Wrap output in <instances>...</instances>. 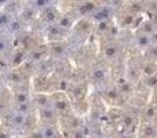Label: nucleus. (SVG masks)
Masks as SVG:
<instances>
[{"instance_id": "obj_11", "label": "nucleus", "mask_w": 157, "mask_h": 138, "mask_svg": "<svg viewBox=\"0 0 157 138\" xmlns=\"http://www.w3.org/2000/svg\"><path fill=\"white\" fill-rule=\"evenodd\" d=\"M13 49H14V36L8 35L4 30L0 32V64L3 61H6V66H8L7 58Z\"/></svg>"}, {"instance_id": "obj_28", "label": "nucleus", "mask_w": 157, "mask_h": 138, "mask_svg": "<svg viewBox=\"0 0 157 138\" xmlns=\"http://www.w3.org/2000/svg\"><path fill=\"white\" fill-rule=\"evenodd\" d=\"M22 7H24V4H22L21 2H19V0H11L10 3H8L7 6H6L4 8H3V10L4 11H7L8 14H10V15H18L19 14V11L22 10Z\"/></svg>"}, {"instance_id": "obj_34", "label": "nucleus", "mask_w": 157, "mask_h": 138, "mask_svg": "<svg viewBox=\"0 0 157 138\" xmlns=\"http://www.w3.org/2000/svg\"><path fill=\"white\" fill-rule=\"evenodd\" d=\"M13 138H14V137H13Z\"/></svg>"}, {"instance_id": "obj_14", "label": "nucleus", "mask_w": 157, "mask_h": 138, "mask_svg": "<svg viewBox=\"0 0 157 138\" xmlns=\"http://www.w3.org/2000/svg\"><path fill=\"white\" fill-rule=\"evenodd\" d=\"M37 112V123L39 124H50V123H58V113L51 105L44 108L36 109Z\"/></svg>"}, {"instance_id": "obj_12", "label": "nucleus", "mask_w": 157, "mask_h": 138, "mask_svg": "<svg viewBox=\"0 0 157 138\" xmlns=\"http://www.w3.org/2000/svg\"><path fill=\"white\" fill-rule=\"evenodd\" d=\"M69 32L55 24H50L44 26V37L47 39V41H55V40H65L68 37Z\"/></svg>"}, {"instance_id": "obj_19", "label": "nucleus", "mask_w": 157, "mask_h": 138, "mask_svg": "<svg viewBox=\"0 0 157 138\" xmlns=\"http://www.w3.org/2000/svg\"><path fill=\"white\" fill-rule=\"evenodd\" d=\"M18 17H19V19L25 24V26H29V25H33L36 21H37L39 11H36L35 8L30 7V6L26 3V4H24L22 10L19 11Z\"/></svg>"}, {"instance_id": "obj_27", "label": "nucleus", "mask_w": 157, "mask_h": 138, "mask_svg": "<svg viewBox=\"0 0 157 138\" xmlns=\"http://www.w3.org/2000/svg\"><path fill=\"white\" fill-rule=\"evenodd\" d=\"M13 109H15V111H18L19 113H24V115L36 113V108H35V105L32 104V101H29V102L13 104Z\"/></svg>"}, {"instance_id": "obj_2", "label": "nucleus", "mask_w": 157, "mask_h": 138, "mask_svg": "<svg viewBox=\"0 0 157 138\" xmlns=\"http://www.w3.org/2000/svg\"><path fill=\"white\" fill-rule=\"evenodd\" d=\"M87 70H88V81L92 86L101 89L110 81V65L105 61H94Z\"/></svg>"}, {"instance_id": "obj_21", "label": "nucleus", "mask_w": 157, "mask_h": 138, "mask_svg": "<svg viewBox=\"0 0 157 138\" xmlns=\"http://www.w3.org/2000/svg\"><path fill=\"white\" fill-rule=\"evenodd\" d=\"M138 138H156V122H139L138 124Z\"/></svg>"}, {"instance_id": "obj_18", "label": "nucleus", "mask_w": 157, "mask_h": 138, "mask_svg": "<svg viewBox=\"0 0 157 138\" xmlns=\"http://www.w3.org/2000/svg\"><path fill=\"white\" fill-rule=\"evenodd\" d=\"M25 61H26V51L19 47H14L7 58V65L8 68H18Z\"/></svg>"}, {"instance_id": "obj_23", "label": "nucleus", "mask_w": 157, "mask_h": 138, "mask_svg": "<svg viewBox=\"0 0 157 138\" xmlns=\"http://www.w3.org/2000/svg\"><path fill=\"white\" fill-rule=\"evenodd\" d=\"M11 93H13V101H14V104L29 102V101H32V94H30V90L29 89L11 90Z\"/></svg>"}, {"instance_id": "obj_9", "label": "nucleus", "mask_w": 157, "mask_h": 138, "mask_svg": "<svg viewBox=\"0 0 157 138\" xmlns=\"http://www.w3.org/2000/svg\"><path fill=\"white\" fill-rule=\"evenodd\" d=\"M59 15H61L59 7L55 4H51L48 7L43 8L41 11H39L37 19L40 21V24L43 26H46V25H50V24H55L58 21V18H59Z\"/></svg>"}, {"instance_id": "obj_4", "label": "nucleus", "mask_w": 157, "mask_h": 138, "mask_svg": "<svg viewBox=\"0 0 157 138\" xmlns=\"http://www.w3.org/2000/svg\"><path fill=\"white\" fill-rule=\"evenodd\" d=\"M116 17V25L120 29H130V28H136L141 21V17L136 15V14L131 13V11L125 10L124 7L119 8L114 14Z\"/></svg>"}, {"instance_id": "obj_16", "label": "nucleus", "mask_w": 157, "mask_h": 138, "mask_svg": "<svg viewBox=\"0 0 157 138\" xmlns=\"http://www.w3.org/2000/svg\"><path fill=\"white\" fill-rule=\"evenodd\" d=\"M157 109L155 102V90L152 91V101H147L146 105L141 109L139 112V122H156Z\"/></svg>"}, {"instance_id": "obj_24", "label": "nucleus", "mask_w": 157, "mask_h": 138, "mask_svg": "<svg viewBox=\"0 0 157 138\" xmlns=\"http://www.w3.org/2000/svg\"><path fill=\"white\" fill-rule=\"evenodd\" d=\"M32 104L35 105L36 109L51 105L48 94H44V93H35V94H32Z\"/></svg>"}, {"instance_id": "obj_7", "label": "nucleus", "mask_w": 157, "mask_h": 138, "mask_svg": "<svg viewBox=\"0 0 157 138\" xmlns=\"http://www.w3.org/2000/svg\"><path fill=\"white\" fill-rule=\"evenodd\" d=\"M92 32H94V22L90 18H87V17H81L73 25L69 35L75 36V37L80 39V40H86V39H88V36Z\"/></svg>"}, {"instance_id": "obj_10", "label": "nucleus", "mask_w": 157, "mask_h": 138, "mask_svg": "<svg viewBox=\"0 0 157 138\" xmlns=\"http://www.w3.org/2000/svg\"><path fill=\"white\" fill-rule=\"evenodd\" d=\"M88 87H90V83H72L69 90L66 91L71 102L87 100L88 98Z\"/></svg>"}, {"instance_id": "obj_8", "label": "nucleus", "mask_w": 157, "mask_h": 138, "mask_svg": "<svg viewBox=\"0 0 157 138\" xmlns=\"http://www.w3.org/2000/svg\"><path fill=\"white\" fill-rule=\"evenodd\" d=\"M101 98L102 101L106 104V105H110V106H114V105H119V101H120V94L119 89L114 86L112 81H109L108 84H105L103 87H101Z\"/></svg>"}, {"instance_id": "obj_17", "label": "nucleus", "mask_w": 157, "mask_h": 138, "mask_svg": "<svg viewBox=\"0 0 157 138\" xmlns=\"http://www.w3.org/2000/svg\"><path fill=\"white\" fill-rule=\"evenodd\" d=\"M81 17L78 15L76 11L73 10H69V11H65V13H61L59 18H58L57 24L59 25L62 29L68 30V32H71V29L73 28V25L76 24L77 19H80Z\"/></svg>"}, {"instance_id": "obj_3", "label": "nucleus", "mask_w": 157, "mask_h": 138, "mask_svg": "<svg viewBox=\"0 0 157 138\" xmlns=\"http://www.w3.org/2000/svg\"><path fill=\"white\" fill-rule=\"evenodd\" d=\"M47 49H48V57L54 61L66 60L71 54V47H69L68 40H55V41H47Z\"/></svg>"}, {"instance_id": "obj_20", "label": "nucleus", "mask_w": 157, "mask_h": 138, "mask_svg": "<svg viewBox=\"0 0 157 138\" xmlns=\"http://www.w3.org/2000/svg\"><path fill=\"white\" fill-rule=\"evenodd\" d=\"M99 4L101 0H80V3L73 11H76L80 17H88Z\"/></svg>"}, {"instance_id": "obj_33", "label": "nucleus", "mask_w": 157, "mask_h": 138, "mask_svg": "<svg viewBox=\"0 0 157 138\" xmlns=\"http://www.w3.org/2000/svg\"><path fill=\"white\" fill-rule=\"evenodd\" d=\"M26 2H30V0H26Z\"/></svg>"}, {"instance_id": "obj_25", "label": "nucleus", "mask_w": 157, "mask_h": 138, "mask_svg": "<svg viewBox=\"0 0 157 138\" xmlns=\"http://www.w3.org/2000/svg\"><path fill=\"white\" fill-rule=\"evenodd\" d=\"M139 68H141V75L144 76V77H147V76L156 75V72H157L156 62H152V61H145V60H142L141 64H139Z\"/></svg>"}, {"instance_id": "obj_29", "label": "nucleus", "mask_w": 157, "mask_h": 138, "mask_svg": "<svg viewBox=\"0 0 157 138\" xmlns=\"http://www.w3.org/2000/svg\"><path fill=\"white\" fill-rule=\"evenodd\" d=\"M55 2L57 0H30V2H28V4L35 8L36 11H41L43 8L48 7V6L55 4Z\"/></svg>"}, {"instance_id": "obj_26", "label": "nucleus", "mask_w": 157, "mask_h": 138, "mask_svg": "<svg viewBox=\"0 0 157 138\" xmlns=\"http://www.w3.org/2000/svg\"><path fill=\"white\" fill-rule=\"evenodd\" d=\"M138 30L146 33L149 36H153L157 33V25H156V19H146L144 21L141 25L138 26Z\"/></svg>"}, {"instance_id": "obj_5", "label": "nucleus", "mask_w": 157, "mask_h": 138, "mask_svg": "<svg viewBox=\"0 0 157 138\" xmlns=\"http://www.w3.org/2000/svg\"><path fill=\"white\" fill-rule=\"evenodd\" d=\"M33 90L35 93H50L55 91V73L50 75H35L33 77Z\"/></svg>"}, {"instance_id": "obj_22", "label": "nucleus", "mask_w": 157, "mask_h": 138, "mask_svg": "<svg viewBox=\"0 0 157 138\" xmlns=\"http://www.w3.org/2000/svg\"><path fill=\"white\" fill-rule=\"evenodd\" d=\"M25 24L19 19V17L18 15H14V17H11L10 18V21H8V24H7V26H6V29H4V32H7L8 35H11V36H15V35H18V33H21V32H24L25 30Z\"/></svg>"}, {"instance_id": "obj_31", "label": "nucleus", "mask_w": 157, "mask_h": 138, "mask_svg": "<svg viewBox=\"0 0 157 138\" xmlns=\"http://www.w3.org/2000/svg\"><path fill=\"white\" fill-rule=\"evenodd\" d=\"M13 15H10V14L7 13V11H0V32H3V30L6 29V26H7L8 21H10V18Z\"/></svg>"}, {"instance_id": "obj_32", "label": "nucleus", "mask_w": 157, "mask_h": 138, "mask_svg": "<svg viewBox=\"0 0 157 138\" xmlns=\"http://www.w3.org/2000/svg\"><path fill=\"white\" fill-rule=\"evenodd\" d=\"M11 0H0V8H4Z\"/></svg>"}, {"instance_id": "obj_6", "label": "nucleus", "mask_w": 157, "mask_h": 138, "mask_svg": "<svg viewBox=\"0 0 157 138\" xmlns=\"http://www.w3.org/2000/svg\"><path fill=\"white\" fill-rule=\"evenodd\" d=\"M48 97H50V104L57 111L58 115L68 113V112L72 111V104L66 93L54 91V93H50Z\"/></svg>"}, {"instance_id": "obj_30", "label": "nucleus", "mask_w": 157, "mask_h": 138, "mask_svg": "<svg viewBox=\"0 0 157 138\" xmlns=\"http://www.w3.org/2000/svg\"><path fill=\"white\" fill-rule=\"evenodd\" d=\"M145 51V61H152V62H156L157 60V47L156 44H150L149 47H147L146 50H144Z\"/></svg>"}, {"instance_id": "obj_13", "label": "nucleus", "mask_w": 157, "mask_h": 138, "mask_svg": "<svg viewBox=\"0 0 157 138\" xmlns=\"http://www.w3.org/2000/svg\"><path fill=\"white\" fill-rule=\"evenodd\" d=\"M150 44H156V35L149 36L141 30H136L132 35V49H138L144 51Z\"/></svg>"}, {"instance_id": "obj_1", "label": "nucleus", "mask_w": 157, "mask_h": 138, "mask_svg": "<svg viewBox=\"0 0 157 138\" xmlns=\"http://www.w3.org/2000/svg\"><path fill=\"white\" fill-rule=\"evenodd\" d=\"M101 60L109 65L123 61L125 49L119 39H101Z\"/></svg>"}, {"instance_id": "obj_15", "label": "nucleus", "mask_w": 157, "mask_h": 138, "mask_svg": "<svg viewBox=\"0 0 157 138\" xmlns=\"http://www.w3.org/2000/svg\"><path fill=\"white\" fill-rule=\"evenodd\" d=\"M114 14H116V10L101 3L87 18H90L92 22H98V21H103V19H112L114 17Z\"/></svg>"}]
</instances>
